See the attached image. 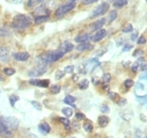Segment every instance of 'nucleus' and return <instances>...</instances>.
Instances as JSON below:
<instances>
[{
	"mask_svg": "<svg viewBox=\"0 0 147 138\" xmlns=\"http://www.w3.org/2000/svg\"><path fill=\"white\" fill-rule=\"evenodd\" d=\"M32 21L28 16L25 15H16L13 18L12 27L18 31H24L31 25Z\"/></svg>",
	"mask_w": 147,
	"mask_h": 138,
	"instance_id": "nucleus-1",
	"label": "nucleus"
},
{
	"mask_svg": "<svg viewBox=\"0 0 147 138\" xmlns=\"http://www.w3.org/2000/svg\"><path fill=\"white\" fill-rule=\"evenodd\" d=\"M108 10H109V3L102 2L100 5H98L94 11H92V14L89 15V18H97V17H100V16L104 15L105 13H107Z\"/></svg>",
	"mask_w": 147,
	"mask_h": 138,
	"instance_id": "nucleus-2",
	"label": "nucleus"
},
{
	"mask_svg": "<svg viewBox=\"0 0 147 138\" xmlns=\"http://www.w3.org/2000/svg\"><path fill=\"white\" fill-rule=\"evenodd\" d=\"M75 7H76V2L75 1L62 4L61 6H59L58 9L56 10V16L57 17H61V16L67 14L68 12H71V10H74Z\"/></svg>",
	"mask_w": 147,
	"mask_h": 138,
	"instance_id": "nucleus-3",
	"label": "nucleus"
},
{
	"mask_svg": "<svg viewBox=\"0 0 147 138\" xmlns=\"http://www.w3.org/2000/svg\"><path fill=\"white\" fill-rule=\"evenodd\" d=\"M0 120L12 131H15L19 128V120L14 117H2Z\"/></svg>",
	"mask_w": 147,
	"mask_h": 138,
	"instance_id": "nucleus-4",
	"label": "nucleus"
},
{
	"mask_svg": "<svg viewBox=\"0 0 147 138\" xmlns=\"http://www.w3.org/2000/svg\"><path fill=\"white\" fill-rule=\"evenodd\" d=\"M0 136L3 138H11L13 136L12 131L0 120Z\"/></svg>",
	"mask_w": 147,
	"mask_h": 138,
	"instance_id": "nucleus-5",
	"label": "nucleus"
},
{
	"mask_svg": "<svg viewBox=\"0 0 147 138\" xmlns=\"http://www.w3.org/2000/svg\"><path fill=\"white\" fill-rule=\"evenodd\" d=\"M106 34H107L106 30H104V29H100V30H98V31L96 32L95 34L92 35L90 39H92L94 42H99L100 40H102L103 38H105Z\"/></svg>",
	"mask_w": 147,
	"mask_h": 138,
	"instance_id": "nucleus-6",
	"label": "nucleus"
},
{
	"mask_svg": "<svg viewBox=\"0 0 147 138\" xmlns=\"http://www.w3.org/2000/svg\"><path fill=\"white\" fill-rule=\"evenodd\" d=\"M74 44L69 41H64L63 43H61V46H59V51L63 54H66V53H69L71 51L74 50Z\"/></svg>",
	"mask_w": 147,
	"mask_h": 138,
	"instance_id": "nucleus-7",
	"label": "nucleus"
},
{
	"mask_svg": "<svg viewBox=\"0 0 147 138\" xmlns=\"http://www.w3.org/2000/svg\"><path fill=\"white\" fill-rule=\"evenodd\" d=\"M30 83L33 86H41V88H47L49 86V79H32L30 80Z\"/></svg>",
	"mask_w": 147,
	"mask_h": 138,
	"instance_id": "nucleus-8",
	"label": "nucleus"
},
{
	"mask_svg": "<svg viewBox=\"0 0 147 138\" xmlns=\"http://www.w3.org/2000/svg\"><path fill=\"white\" fill-rule=\"evenodd\" d=\"M14 59L18 60V61H26L30 58V54L28 52H19V53H14L13 54Z\"/></svg>",
	"mask_w": 147,
	"mask_h": 138,
	"instance_id": "nucleus-9",
	"label": "nucleus"
},
{
	"mask_svg": "<svg viewBox=\"0 0 147 138\" xmlns=\"http://www.w3.org/2000/svg\"><path fill=\"white\" fill-rule=\"evenodd\" d=\"M90 38H92V36H90L89 34H87V33H82V34L77 35L76 38H75V41H76V42H78L80 44V43L87 42V41H88Z\"/></svg>",
	"mask_w": 147,
	"mask_h": 138,
	"instance_id": "nucleus-10",
	"label": "nucleus"
},
{
	"mask_svg": "<svg viewBox=\"0 0 147 138\" xmlns=\"http://www.w3.org/2000/svg\"><path fill=\"white\" fill-rule=\"evenodd\" d=\"M46 68L45 67H39V65H37V68L34 69V70H32L28 72V75L30 76H40V75H42V74L45 73Z\"/></svg>",
	"mask_w": 147,
	"mask_h": 138,
	"instance_id": "nucleus-11",
	"label": "nucleus"
},
{
	"mask_svg": "<svg viewBox=\"0 0 147 138\" xmlns=\"http://www.w3.org/2000/svg\"><path fill=\"white\" fill-rule=\"evenodd\" d=\"M104 24H105V19L101 18V19H99V20H97V21H95L92 25H90V30L97 32L98 30L103 28V25Z\"/></svg>",
	"mask_w": 147,
	"mask_h": 138,
	"instance_id": "nucleus-12",
	"label": "nucleus"
},
{
	"mask_svg": "<svg viewBox=\"0 0 147 138\" xmlns=\"http://www.w3.org/2000/svg\"><path fill=\"white\" fill-rule=\"evenodd\" d=\"M94 49V46L92 44L88 42H85V43H80L78 46H76V50L77 51H79V52H84V51H89V50H92Z\"/></svg>",
	"mask_w": 147,
	"mask_h": 138,
	"instance_id": "nucleus-13",
	"label": "nucleus"
},
{
	"mask_svg": "<svg viewBox=\"0 0 147 138\" xmlns=\"http://www.w3.org/2000/svg\"><path fill=\"white\" fill-rule=\"evenodd\" d=\"M9 50L4 46H0V60L1 61H6L9 60Z\"/></svg>",
	"mask_w": 147,
	"mask_h": 138,
	"instance_id": "nucleus-14",
	"label": "nucleus"
},
{
	"mask_svg": "<svg viewBox=\"0 0 147 138\" xmlns=\"http://www.w3.org/2000/svg\"><path fill=\"white\" fill-rule=\"evenodd\" d=\"M12 35V30L7 25H2L0 28V37H7Z\"/></svg>",
	"mask_w": 147,
	"mask_h": 138,
	"instance_id": "nucleus-15",
	"label": "nucleus"
},
{
	"mask_svg": "<svg viewBox=\"0 0 147 138\" xmlns=\"http://www.w3.org/2000/svg\"><path fill=\"white\" fill-rule=\"evenodd\" d=\"M39 131L41 133H42L43 135H46V134H49V132H51V126H49V123H46V122H43V123H41V124H39Z\"/></svg>",
	"mask_w": 147,
	"mask_h": 138,
	"instance_id": "nucleus-16",
	"label": "nucleus"
},
{
	"mask_svg": "<svg viewBox=\"0 0 147 138\" xmlns=\"http://www.w3.org/2000/svg\"><path fill=\"white\" fill-rule=\"evenodd\" d=\"M108 122H109V118H108L107 116H105V115H102V116H100V117L98 118V123H99V126H102V128H104V126H107Z\"/></svg>",
	"mask_w": 147,
	"mask_h": 138,
	"instance_id": "nucleus-17",
	"label": "nucleus"
},
{
	"mask_svg": "<svg viewBox=\"0 0 147 138\" xmlns=\"http://www.w3.org/2000/svg\"><path fill=\"white\" fill-rule=\"evenodd\" d=\"M49 19V15H41V16H38L35 18V23L36 24H40V23H43V22H46L47 20Z\"/></svg>",
	"mask_w": 147,
	"mask_h": 138,
	"instance_id": "nucleus-18",
	"label": "nucleus"
},
{
	"mask_svg": "<svg viewBox=\"0 0 147 138\" xmlns=\"http://www.w3.org/2000/svg\"><path fill=\"white\" fill-rule=\"evenodd\" d=\"M64 102L66 104H69V105H71V104H74L75 102H76V97H74V96H71V95L65 96Z\"/></svg>",
	"mask_w": 147,
	"mask_h": 138,
	"instance_id": "nucleus-19",
	"label": "nucleus"
},
{
	"mask_svg": "<svg viewBox=\"0 0 147 138\" xmlns=\"http://www.w3.org/2000/svg\"><path fill=\"white\" fill-rule=\"evenodd\" d=\"M88 86H89V82H88V80L87 79H83L79 82V89L80 90H86L87 88H88Z\"/></svg>",
	"mask_w": 147,
	"mask_h": 138,
	"instance_id": "nucleus-20",
	"label": "nucleus"
},
{
	"mask_svg": "<svg viewBox=\"0 0 147 138\" xmlns=\"http://www.w3.org/2000/svg\"><path fill=\"white\" fill-rule=\"evenodd\" d=\"M126 4H127V0H117L116 2L113 3V6L115 7H123Z\"/></svg>",
	"mask_w": 147,
	"mask_h": 138,
	"instance_id": "nucleus-21",
	"label": "nucleus"
},
{
	"mask_svg": "<svg viewBox=\"0 0 147 138\" xmlns=\"http://www.w3.org/2000/svg\"><path fill=\"white\" fill-rule=\"evenodd\" d=\"M117 16H118V13H117L116 11H111V12L109 13V15H108V23L115 21L117 18Z\"/></svg>",
	"mask_w": 147,
	"mask_h": 138,
	"instance_id": "nucleus-22",
	"label": "nucleus"
},
{
	"mask_svg": "<svg viewBox=\"0 0 147 138\" xmlns=\"http://www.w3.org/2000/svg\"><path fill=\"white\" fill-rule=\"evenodd\" d=\"M62 114H64L65 117H71L74 113L71 107H63V109H62Z\"/></svg>",
	"mask_w": 147,
	"mask_h": 138,
	"instance_id": "nucleus-23",
	"label": "nucleus"
},
{
	"mask_svg": "<svg viewBox=\"0 0 147 138\" xmlns=\"http://www.w3.org/2000/svg\"><path fill=\"white\" fill-rule=\"evenodd\" d=\"M3 72H4V74L7 75V76H12V75H14V74L16 73L15 69H13V68H4L3 69Z\"/></svg>",
	"mask_w": 147,
	"mask_h": 138,
	"instance_id": "nucleus-24",
	"label": "nucleus"
},
{
	"mask_svg": "<svg viewBox=\"0 0 147 138\" xmlns=\"http://www.w3.org/2000/svg\"><path fill=\"white\" fill-rule=\"evenodd\" d=\"M83 129L85 130L86 132H92V130H94V126L92 124V122H85L83 124Z\"/></svg>",
	"mask_w": 147,
	"mask_h": 138,
	"instance_id": "nucleus-25",
	"label": "nucleus"
},
{
	"mask_svg": "<svg viewBox=\"0 0 147 138\" xmlns=\"http://www.w3.org/2000/svg\"><path fill=\"white\" fill-rule=\"evenodd\" d=\"M111 80V75L109 73H104L103 76H102V81L103 83H108Z\"/></svg>",
	"mask_w": 147,
	"mask_h": 138,
	"instance_id": "nucleus-26",
	"label": "nucleus"
},
{
	"mask_svg": "<svg viewBox=\"0 0 147 138\" xmlns=\"http://www.w3.org/2000/svg\"><path fill=\"white\" fill-rule=\"evenodd\" d=\"M42 1L43 0H28V7H32V6H35V5H37V4H40Z\"/></svg>",
	"mask_w": 147,
	"mask_h": 138,
	"instance_id": "nucleus-27",
	"label": "nucleus"
},
{
	"mask_svg": "<svg viewBox=\"0 0 147 138\" xmlns=\"http://www.w3.org/2000/svg\"><path fill=\"white\" fill-rule=\"evenodd\" d=\"M123 33H131L132 31H134V28H132V25L129 23V24L125 25L124 28H123Z\"/></svg>",
	"mask_w": 147,
	"mask_h": 138,
	"instance_id": "nucleus-28",
	"label": "nucleus"
},
{
	"mask_svg": "<svg viewBox=\"0 0 147 138\" xmlns=\"http://www.w3.org/2000/svg\"><path fill=\"white\" fill-rule=\"evenodd\" d=\"M51 92H52L53 94H58V93L60 92V86H59L58 84L52 86H51Z\"/></svg>",
	"mask_w": 147,
	"mask_h": 138,
	"instance_id": "nucleus-29",
	"label": "nucleus"
},
{
	"mask_svg": "<svg viewBox=\"0 0 147 138\" xmlns=\"http://www.w3.org/2000/svg\"><path fill=\"white\" fill-rule=\"evenodd\" d=\"M124 86H125V88H127V89H129V88H131L132 86H134V80L132 79H126L125 81H124Z\"/></svg>",
	"mask_w": 147,
	"mask_h": 138,
	"instance_id": "nucleus-30",
	"label": "nucleus"
},
{
	"mask_svg": "<svg viewBox=\"0 0 147 138\" xmlns=\"http://www.w3.org/2000/svg\"><path fill=\"white\" fill-rule=\"evenodd\" d=\"M74 71H75V67H74V65H67V67H65V68H64V72H65V73L73 74Z\"/></svg>",
	"mask_w": 147,
	"mask_h": 138,
	"instance_id": "nucleus-31",
	"label": "nucleus"
},
{
	"mask_svg": "<svg viewBox=\"0 0 147 138\" xmlns=\"http://www.w3.org/2000/svg\"><path fill=\"white\" fill-rule=\"evenodd\" d=\"M100 111H101L103 114H107L109 113V107H108V105H106V104H103V105H101V107H100Z\"/></svg>",
	"mask_w": 147,
	"mask_h": 138,
	"instance_id": "nucleus-32",
	"label": "nucleus"
},
{
	"mask_svg": "<svg viewBox=\"0 0 147 138\" xmlns=\"http://www.w3.org/2000/svg\"><path fill=\"white\" fill-rule=\"evenodd\" d=\"M19 100V97L18 96H15V95H12L9 97V101H11V104H12V107L15 105V101H18Z\"/></svg>",
	"mask_w": 147,
	"mask_h": 138,
	"instance_id": "nucleus-33",
	"label": "nucleus"
},
{
	"mask_svg": "<svg viewBox=\"0 0 147 138\" xmlns=\"http://www.w3.org/2000/svg\"><path fill=\"white\" fill-rule=\"evenodd\" d=\"M142 55H144V51L143 50H136L135 52H134V54H132V56H135V57H139V56H142Z\"/></svg>",
	"mask_w": 147,
	"mask_h": 138,
	"instance_id": "nucleus-34",
	"label": "nucleus"
},
{
	"mask_svg": "<svg viewBox=\"0 0 147 138\" xmlns=\"http://www.w3.org/2000/svg\"><path fill=\"white\" fill-rule=\"evenodd\" d=\"M108 97H109L111 100H116L117 98H119V95L115 92H108Z\"/></svg>",
	"mask_w": 147,
	"mask_h": 138,
	"instance_id": "nucleus-35",
	"label": "nucleus"
},
{
	"mask_svg": "<svg viewBox=\"0 0 147 138\" xmlns=\"http://www.w3.org/2000/svg\"><path fill=\"white\" fill-rule=\"evenodd\" d=\"M64 74H65V72H63V71H57V72H56V78H57V79H61L62 77L64 76Z\"/></svg>",
	"mask_w": 147,
	"mask_h": 138,
	"instance_id": "nucleus-36",
	"label": "nucleus"
},
{
	"mask_svg": "<svg viewBox=\"0 0 147 138\" xmlns=\"http://www.w3.org/2000/svg\"><path fill=\"white\" fill-rule=\"evenodd\" d=\"M59 120H60V121H61V122L63 123L65 126H69V124H71V121H69L67 118H59Z\"/></svg>",
	"mask_w": 147,
	"mask_h": 138,
	"instance_id": "nucleus-37",
	"label": "nucleus"
},
{
	"mask_svg": "<svg viewBox=\"0 0 147 138\" xmlns=\"http://www.w3.org/2000/svg\"><path fill=\"white\" fill-rule=\"evenodd\" d=\"M32 105L35 107V109H37L38 111H41V105H40V103L39 102H37V101H32Z\"/></svg>",
	"mask_w": 147,
	"mask_h": 138,
	"instance_id": "nucleus-38",
	"label": "nucleus"
},
{
	"mask_svg": "<svg viewBox=\"0 0 147 138\" xmlns=\"http://www.w3.org/2000/svg\"><path fill=\"white\" fill-rule=\"evenodd\" d=\"M97 1H99V0H83V4L84 5H89V4L97 2Z\"/></svg>",
	"mask_w": 147,
	"mask_h": 138,
	"instance_id": "nucleus-39",
	"label": "nucleus"
},
{
	"mask_svg": "<svg viewBox=\"0 0 147 138\" xmlns=\"http://www.w3.org/2000/svg\"><path fill=\"white\" fill-rule=\"evenodd\" d=\"M76 118L78 120H83L84 118H85V115L83 113H77L76 114Z\"/></svg>",
	"mask_w": 147,
	"mask_h": 138,
	"instance_id": "nucleus-40",
	"label": "nucleus"
},
{
	"mask_svg": "<svg viewBox=\"0 0 147 138\" xmlns=\"http://www.w3.org/2000/svg\"><path fill=\"white\" fill-rule=\"evenodd\" d=\"M145 42H146V38H145L144 36L139 37V39H138V43H139V44H144Z\"/></svg>",
	"mask_w": 147,
	"mask_h": 138,
	"instance_id": "nucleus-41",
	"label": "nucleus"
},
{
	"mask_svg": "<svg viewBox=\"0 0 147 138\" xmlns=\"http://www.w3.org/2000/svg\"><path fill=\"white\" fill-rule=\"evenodd\" d=\"M131 49H132L131 44H125L124 48H123V52H127V51H129V50H131Z\"/></svg>",
	"mask_w": 147,
	"mask_h": 138,
	"instance_id": "nucleus-42",
	"label": "nucleus"
},
{
	"mask_svg": "<svg viewBox=\"0 0 147 138\" xmlns=\"http://www.w3.org/2000/svg\"><path fill=\"white\" fill-rule=\"evenodd\" d=\"M118 103H119V105L123 107V105H125V104H126V100L124 98H120V101L118 102Z\"/></svg>",
	"mask_w": 147,
	"mask_h": 138,
	"instance_id": "nucleus-43",
	"label": "nucleus"
},
{
	"mask_svg": "<svg viewBox=\"0 0 147 138\" xmlns=\"http://www.w3.org/2000/svg\"><path fill=\"white\" fill-rule=\"evenodd\" d=\"M138 68H139V62H136V65H132V68H131L132 72H137Z\"/></svg>",
	"mask_w": 147,
	"mask_h": 138,
	"instance_id": "nucleus-44",
	"label": "nucleus"
},
{
	"mask_svg": "<svg viewBox=\"0 0 147 138\" xmlns=\"http://www.w3.org/2000/svg\"><path fill=\"white\" fill-rule=\"evenodd\" d=\"M137 37H138V32H135V33L131 35V40H134V41H135V40L137 39Z\"/></svg>",
	"mask_w": 147,
	"mask_h": 138,
	"instance_id": "nucleus-45",
	"label": "nucleus"
},
{
	"mask_svg": "<svg viewBox=\"0 0 147 138\" xmlns=\"http://www.w3.org/2000/svg\"><path fill=\"white\" fill-rule=\"evenodd\" d=\"M143 78H145V79H147V72H145L144 74H142L141 76H140V79H143Z\"/></svg>",
	"mask_w": 147,
	"mask_h": 138,
	"instance_id": "nucleus-46",
	"label": "nucleus"
},
{
	"mask_svg": "<svg viewBox=\"0 0 147 138\" xmlns=\"http://www.w3.org/2000/svg\"><path fill=\"white\" fill-rule=\"evenodd\" d=\"M106 52V50H103V51H100V52L97 53V56H102V54H104Z\"/></svg>",
	"mask_w": 147,
	"mask_h": 138,
	"instance_id": "nucleus-47",
	"label": "nucleus"
},
{
	"mask_svg": "<svg viewBox=\"0 0 147 138\" xmlns=\"http://www.w3.org/2000/svg\"><path fill=\"white\" fill-rule=\"evenodd\" d=\"M146 69H147V65H145V63H144V65H143L141 67V70H142V71H145Z\"/></svg>",
	"mask_w": 147,
	"mask_h": 138,
	"instance_id": "nucleus-48",
	"label": "nucleus"
},
{
	"mask_svg": "<svg viewBox=\"0 0 147 138\" xmlns=\"http://www.w3.org/2000/svg\"><path fill=\"white\" fill-rule=\"evenodd\" d=\"M107 1H108V2H113V3H115L117 0H107Z\"/></svg>",
	"mask_w": 147,
	"mask_h": 138,
	"instance_id": "nucleus-49",
	"label": "nucleus"
},
{
	"mask_svg": "<svg viewBox=\"0 0 147 138\" xmlns=\"http://www.w3.org/2000/svg\"><path fill=\"white\" fill-rule=\"evenodd\" d=\"M2 80H3V76L1 75V74H0V81H2Z\"/></svg>",
	"mask_w": 147,
	"mask_h": 138,
	"instance_id": "nucleus-50",
	"label": "nucleus"
},
{
	"mask_svg": "<svg viewBox=\"0 0 147 138\" xmlns=\"http://www.w3.org/2000/svg\"><path fill=\"white\" fill-rule=\"evenodd\" d=\"M71 138H76V137H71Z\"/></svg>",
	"mask_w": 147,
	"mask_h": 138,
	"instance_id": "nucleus-51",
	"label": "nucleus"
},
{
	"mask_svg": "<svg viewBox=\"0 0 147 138\" xmlns=\"http://www.w3.org/2000/svg\"><path fill=\"white\" fill-rule=\"evenodd\" d=\"M146 1H147V0H146Z\"/></svg>",
	"mask_w": 147,
	"mask_h": 138,
	"instance_id": "nucleus-52",
	"label": "nucleus"
}]
</instances>
